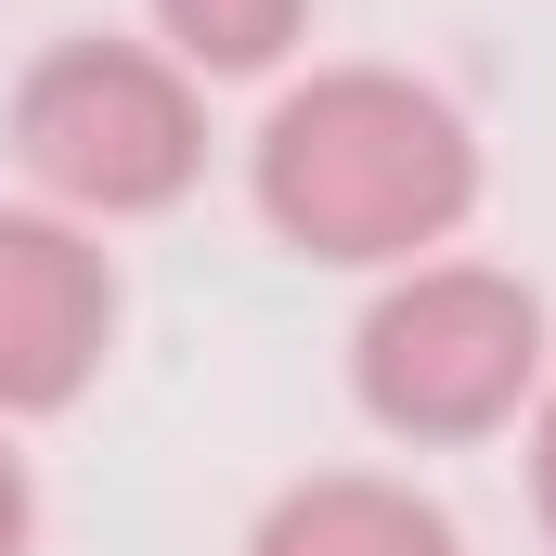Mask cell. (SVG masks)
<instances>
[{
    "mask_svg": "<svg viewBox=\"0 0 556 556\" xmlns=\"http://www.w3.org/2000/svg\"><path fill=\"white\" fill-rule=\"evenodd\" d=\"M492 194L479 117L415 78V65H285L260 130H247V207L285 260L311 273H415L440 247H466Z\"/></svg>",
    "mask_w": 556,
    "mask_h": 556,
    "instance_id": "cell-1",
    "label": "cell"
},
{
    "mask_svg": "<svg viewBox=\"0 0 556 556\" xmlns=\"http://www.w3.org/2000/svg\"><path fill=\"white\" fill-rule=\"evenodd\" d=\"M544 376H556L544 285L505 273V260L440 247L415 273H376L363 311H350V415L376 440H402V453L505 440L544 402Z\"/></svg>",
    "mask_w": 556,
    "mask_h": 556,
    "instance_id": "cell-2",
    "label": "cell"
},
{
    "mask_svg": "<svg viewBox=\"0 0 556 556\" xmlns=\"http://www.w3.org/2000/svg\"><path fill=\"white\" fill-rule=\"evenodd\" d=\"M0 142H13V181L91 233L168 220L207 181V78H181L142 26H65L26 52Z\"/></svg>",
    "mask_w": 556,
    "mask_h": 556,
    "instance_id": "cell-3",
    "label": "cell"
},
{
    "mask_svg": "<svg viewBox=\"0 0 556 556\" xmlns=\"http://www.w3.org/2000/svg\"><path fill=\"white\" fill-rule=\"evenodd\" d=\"M130 337L117 247L39 194H0V427H52L104 389Z\"/></svg>",
    "mask_w": 556,
    "mask_h": 556,
    "instance_id": "cell-4",
    "label": "cell"
},
{
    "mask_svg": "<svg viewBox=\"0 0 556 556\" xmlns=\"http://www.w3.org/2000/svg\"><path fill=\"white\" fill-rule=\"evenodd\" d=\"M233 556H466L453 505L402 466H311L247 518Z\"/></svg>",
    "mask_w": 556,
    "mask_h": 556,
    "instance_id": "cell-5",
    "label": "cell"
},
{
    "mask_svg": "<svg viewBox=\"0 0 556 556\" xmlns=\"http://www.w3.org/2000/svg\"><path fill=\"white\" fill-rule=\"evenodd\" d=\"M142 39L181 78H285L311 52V0H142Z\"/></svg>",
    "mask_w": 556,
    "mask_h": 556,
    "instance_id": "cell-6",
    "label": "cell"
},
{
    "mask_svg": "<svg viewBox=\"0 0 556 556\" xmlns=\"http://www.w3.org/2000/svg\"><path fill=\"white\" fill-rule=\"evenodd\" d=\"M518 479H531V531H544V556H556V376H544V402L518 415Z\"/></svg>",
    "mask_w": 556,
    "mask_h": 556,
    "instance_id": "cell-7",
    "label": "cell"
},
{
    "mask_svg": "<svg viewBox=\"0 0 556 556\" xmlns=\"http://www.w3.org/2000/svg\"><path fill=\"white\" fill-rule=\"evenodd\" d=\"M0 556H39V466H26V427H0Z\"/></svg>",
    "mask_w": 556,
    "mask_h": 556,
    "instance_id": "cell-8",
    "label": "cell"
}]
</instances>
